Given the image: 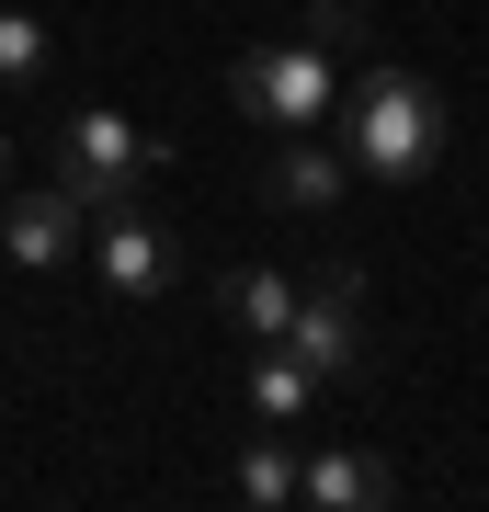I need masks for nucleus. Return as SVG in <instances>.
Masks as SVG:
<instances>
[{
	"mask_svg": "<svg viewBox=\"0 0 489 512\" xmlns=\"http://www.w3.org/2000/svg\"><path fill=\"white\" fill-rule=\"evenodd\" d=\"M342 114V160L364 171V183H421V171L444 160L455 114L421 69H399V57H376V69H353V92L330 103Z\"/></svg>",
	"mask_w": 489,
	"mask_h": 512,
	"instance_id": "nucleus-1",
	"label": "nucleus"
},
{
	"mask_svg": "<svg viewBox=\"0 0 489 512\" xmlns=\"http://www.w3.org/2000/svg\"><path fill=\"white\" fill-rule=\"evenodd\" d=\"M160 160H171V148L148 137V126H126L114 103H80L69 126H57V183H69L91 217H103V205H137V183H148Z\"/></svg>",
	"mask_w": 489,
	"mask_h": 512,
	"instance_id": "nucleus-2",
	"label": "nucleus"
},
{
	"mask_svg": "<svg viewBox=\"0 0 489 512\" xmlns=\"http://www.w3.org/2000/svg\"><path fill=\"white\" fill-rule=\"evenodd\" d=\"M228 103L239 114H262L273 137L285 126H330V103H342V69H330V46H239L228 57Z\"/></svg>",
	"mask_w": 489,
	"mask_h": 512,
	"instance_id": "nucleus-3",
	"label": "nucleus"
},
{
	"mask_svg": "<svg viewBox=\"0 0 489 512\" xmlns=\"http://www.w3.org/2000/svg\"><path fill=\"white\" fill-rule=\"evenodd\" d=\"M285 353H296V365H308L319 387L364 376V365H376V330H364V285H353V274H319V285H296Z\"/></svg>",
	"mask_w": 489,
	"mask_h": 512,
	"instance_id": "nucleus-4",
	"label": "nucleus"
},
{
	"mask_svg": "<svg viewBox=\"0 0 489 512\" xmlns=\"http://www.w3.org/2000/svg\"><path fill=\"white\" fill-rule=\"evenodd\" d=\"M91 274L114 296H171L182 285V239L160 217H137V205H103V228H91Z\"/></svg>",
	"mask_w": 489,
	"mask_h": 512,
	"instance_id": "nucleus-5",
	"label": "nucleus"
},
{
	"mask_svg": "<svg viewBox=\"0 0 489 512\" xmlns=\"http://www.w3.org/2000/svg\"><path fill=\"white\" fill-rule=\"evenodd\" d=\"M262 194L285 205V217H330V205L353 194V160H342V137H319V126H285V137H273V160H262Z\"/></svg>",
	"mask_w": 489,
	"mask_h": 512,
	"instance_id": "nucleus-6",
	"label": "nucleus"
},
{
	"mask_svg": "<svg viewBox=\"0 0 489 512\" xmlns=\"http://www.w3.org/2000/svg\"><path fill=\"white\" fill-rule=\"evenodd\" d=\"M80 217H91V205L69 183H35V194L0 205V251H12L23 274H57V262H80Z\"/></svg>",
	"mask_w": 489,
	"mask_h": 512,
	"instance_id": "nucleus-7",
	"label": "nucleus"
},
{
	"mask_svg": "<svg viewBox=\"0 0 489 512\" xmlns=\"http://www.w3.org/2000/svg\"><path fill=\"white\" fill-rule=\"evenodd\" d=\"M296 501L308 512H387L399 501V467L364 456V444H319V456H296Z\"/></svg>",
	"mask_w": 489,
	"mask_h": 512,
	"instance_id": "nucleus-8",
	"label": "nucleus"
},
{
	"mask_svg": "<svg viewBox=\"0 0 489 512\" xmlns=\"http://www.w3.org/2000/svg\"><path fill=\"white\" fill-rule=\"evenodd\" d=\"M228 490L251 501V512H285V501H296V444H285V421H262V433L239 444V467H228Z\"/></svg>",
	"mask_w": 489,
	"mask_h": 512,
	"instance_id": "nucleus-9",
	"label": "nucleus"
},
{
	"mask_svg": "<svg viewBox=\"0 0 489 512\" xmlns=\"http://www.w3.org/2000/svg\"><path fill=\"white\" fill-rule=\"evenodd\" d=\"M285 319H296V274H273V262L228 274V330L239 342H285Z\"/></svg>",
	"mask_w": 489,
	"mask_h": 512,
	"instance_id": "nucleus-10",
	"label": "nucleus"
},
{
	"mask_svg": "<svg viewBox=\"0 0 489 512\" xmlns=\"http://www.w3.org/2000/svg\"><path fill=\"white\" fill-rule=\"evenodd\" d=\"M308 399H319V376L296 365L285 342H262V365H251V421H308Z\"/></svg>",
	"mask_w": 489,
	"mask_h": 512,
	"instance_id": "nucleus-11",
	"label": "nucleus"
},
{
	"mask_svg": "<svg viewBox=\"0 0 489 512\" xmlns=\"http://www.w3.org/2000/svg\"><path fill=\"white\" fill-rule=\"evenodd\" d=\"M46 23L35 12H12V0H0V92H23V80H46Z\"/></svg>",
	"mask_w": 489,
	"mask_h": 512,
	"instance_id": "nucleus-12",
	"label": "nucleus"
},
{
	"mask_svg": "<svg viewBox=\"0 0 489 512\" xmlns=\"http://www.w3.org/2000/svg\"><path fill=\"white\" fill-rule=\"evenodd\" d=\"M308 46H364V0H308Z\"/></svg>",
	"mask_w": 489,
	"mask_h": 512,
	"instance_id": "nucleus-13",
	"label": "nucleus"
},
{
	"mask_svg": "<svg viewBox=\"0 0 489 512\" xmlns=\"http://www.w3.org/2000/svg\"><path fill=\"white\" fill-rule=\"evenodd\" d=\"M0 171H12V137H0Z\"/></svg>",
	"mask_w": 489,
	"mask_h": 512,
	"instance_id": "nucleus-14",
	"label": "nucleus"
}]
</instances>
